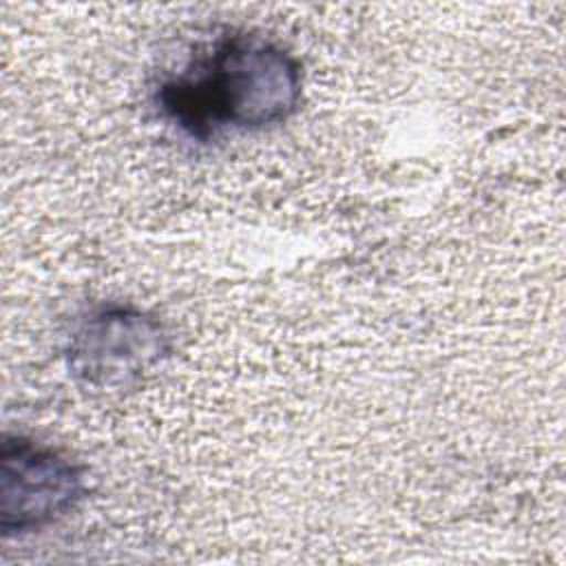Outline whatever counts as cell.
Segmentation results:
<instances>
[{"label":"cell","mask_w":566,"mask_h":566,"mask_svg":"<svg viewBox=\"0 0 566 566\" xmlns=\"http://www.w3.org/2000/svg\"><path fill=\"white\" fill-rule=\"evenodd\" d=\"M301 99V66L259 35H223L157 91L159 111L190 137L285 122Z\"/></svg>","instance_id":"obj_1"},{"label":"cell","mask_w":566,"mask_h":566,"mask_svg":"<svg viewBox=\"0 0 566 566\" xmlns=\"http://www.w3.org/2000/svg\"><path fill=\"white\" fill-rule=\"evenodd\" d=\"M0 528L20 535L55 522L82 497V473L60 451L4 436L0 453Z\"/></svg>","instance_id":"obj_2"},{"label":"cell","mask_w":566,"mask_h":566,"mask_svg":"<svg viewBox=\"0 0 566 566\" xmlns=\"http://www.w3.org/2000/svg\"><path fill=\"white\" fill-rule=\"evenodd\" d=\"M166 352L161 325L139 310L104 307L73 336L69 367L95 387H117L137 378Z\"/></svg>","instance_id":"obj_3"}]
</instances>
